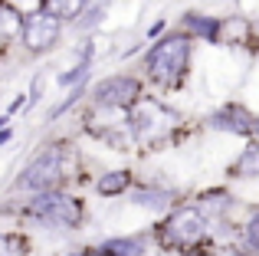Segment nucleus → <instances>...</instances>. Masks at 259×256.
<instances>
[{
    "mask_svg": "<svg viewBox=\"0 0 259 256\" xmlns=\"http://www.w3.org/2000/svg\"><path fill=\"white\" fill-rule=\"evenodd\" d=\"M85 72H89V66L82 63V66H76L72 72H63V76H59V82H63V86H69V82H79V79H82Z\"/></svg>",
    "mask_w": 259,
    "mask_h": 256,
    "instance_id": "nucleus-16",
    "label": "nucleus"
},
{
    "mask_svg": "<svg viewBox=\"0 0 259 256\" xmlns=\"http://www.w3.org/2000/svg\"><path fill=\"white\" fill-rule=\"evenodd\" d=\"M92 96H95L99 105H108V109H128V105L141 96V86L135 82L132 76H108L95 86Z\"/></svg>",
    "mask_w": 259,
    "mask_h": 256,
    "instance_id": "nucleus-4",
    "label": "nucleus"
},
{
    "mask_svg": "<svg viewBox=\"0 0 259 256\" xmlns=\"http://www.w3.org/2000/svg\"><path fill=\"white\" fill-rule=\"evenodd\" d=\"M167 200H171V197H167L164 191H138V194H135V204H138V207H151V210H161Z\"/></svg>",
    "mask_w": 259,
    "mask_h": 256,
    "instance_id": "nucleus-13",
    "label": "nucleus"
},
{
    "mask_svg": "<svg viewBox=\"0 0 259 256\" xmlns=\"http://www.w3.org/2000/svg\"><path fill=\"white\" fill-rule=\"evenodd\" d=\"M249 135H256V138H259V118H253V122H249Z\"/></svg>",
    "mask_w": 259,
    "mask_h": 256,
    "instance_id": "nucleus-18",
    "label": "nucleus"
},
{
    "mask_svg": "<svg viewBox=\"0 0 259 256\" xmlns=\"http://www.w3.org/2000/svg\"><path fill=\"white\" fill-rule=\"evenodd\" d=\"M184 26H187L190 33H197V36H203V39H217L220 36V20L217 17H200V13H187L184 17Z\"/></svg>",
    "mask_w": 259,
    "mask_h": 256,
    "instance_id": "nucleus-9",
    "label": "nucleus"
},
{
    "mask_svg": "<svg viewBox=\"0 0 259 256\" xmlns=\"http://www.w3.org/2000/svg\"><path fill=\"white\" fill-rule=\"evenodd\" d=\"M82 7H85V0H43V13L59 20V23L63 20H76L82 13Z\"/></svg>",
    "mask_w": 259,
    "mask_h": 256,
    "instance_id": "nucleus-8",
    "label": "nucleus"
},
{
    "mask_svg": "<svg viewBox=\"0 0 259 256\" xmlns=\"http://www.w3.org/2000/svg\"><path fill=\"white\" fill-rule=\"evenodd\" d=\"M7 125V115H0V128H4Z\"/></svg>",
    "mask_w": 259,
    "mask_h": 256,
    "instance_id": "nucleus-20",
    "label": "nucleus"
},
{
    "mask_svg": "<svg viewBox=\"0 0 259 256\" xmlns=\"http://www.w3.org/2000/svg\"><path fill=\"white\" fill-rule=\"evenodd\" d=\"M128 184H132V174H128V171H108V174L99 178L95 191H99L102 197H115V194H125Z\"/></svg>",
    "mask_w": 259,
    "mask_h": 256,
    "instance_id": "nucleus-10",
    "label": "nucleus"
},
{
    "mask_svg": "<svg viewBox=\"0 0 259 256\" xmlns=\"http://www.w3.org/2000/svg\"><path fill=\"white\" fill-rule=\"evenodd\" d=\"M4 141H10V132H7V128H0V145H4Z\"/></svg>",
    "mask_w": 259,
    "mask_h": 256,
    "instance_id": "nucleus-19",
    "label": "nucleus"
},
{
    "mask_svg": "<svg viewBox=\"0 0 259 256\" xmlns=\"http://www.w3.org/2000/svg\"><path fill=\"white\" fill-rule=\"evenodd\" d=\"M59 158H63V154H59V148L43 151L17 181H13V187H17V191H36V194L56 187V181H59Z\"/></svg>",
    "mask_w": 259,
    "mask_h": 256,
    "instance_id": "nucleus-3",
    "label": "nucleus"
},
{
    "mask_svg": "<svg viewBox=\"0 0 259 256\" xmlns=\"http://www.w3.org/2000/svg\"><path fill=\"white\" fill-rule=\"evenodd\" d=\"M236 174H259V148H246L236 161Z\"/></svg>",
    "mask_w": 259,
    "mask_h": 256,
    "instance_id": "nucleus-14",
    "label": "nucleus"
},
{
    "mask_svg": "<svg viewBox=\"0 0 259 256\" xmlns=\"http://www.w3.org/2000/svg\"><path fill=\"white\" fill-rule=\"evenodd\" d=\"M56 39H59V20L46 17L43 10L33 13V17L23 23V46L30 53H46Z\"/></svg>",
    "mask_w": 259,
    "mask_h": 256,
    "instance_id": "nucleus-6",
    "label": "nucleus"
},
{
    "mask_svg": "<svg viewBox=\"0 0 259 256\" xmlns=\"http://www.w3.org/2000/svg\"><path fill=\"white\" fill-rule=\"evenodd\" d=\"M26 214L36 220H43V224H59V227H79V220H82V207H79V200H72L69 194H59V191H39V197L30 200V207H26Z\"/></svg>",
    "mask_w": 259,
    "mask_h": 256,
    "instance_id": "nucleus-2",
    "label": "nucleus"
},
{
    "mask_svg": "<svg viewBox=\"0 0 259 256\" xmlns=\"http://www.w3.org/2000/svg\"><path fill=\"white\" fill-rule=\"evenodd\" d=\"M210 122H213V128H223V132L249 135V122H253V115H246L240 105H227V109H220Z\"/></svg>",
    "mask_w": 259,
    "mask_h": 256,
    "instance_id": "nucleus-7",
    "label": "nucleus"
},
{
    "mask_svg": "<svg viewBox=\"0 0 259 256\" xmlns=\"http://www.w3.org/2000/svg\"><path fill=\"white\" fill-rule=\"evenodd\" d=\"M99 256H141V240H108L99 246Z\"/></svg>",
    "mask_w": 259,
    "mask_h": 256,
    "instance_id": "nucleus-11",
    "label": "nucleus"
},
{
    "mask_svg": "<svg viewBox=\"0 0 259 256\" xmlns=\"http://www.w3.org/2000/svg\"><path fill=\"white\" fill-rule=\"evenodd\" d=\"M227 194H223V191H210L207 194V200H203V207H210V210H223V204H227Z\"/></svg>",
    "mask_w": 259,
    "mask_h": 256,
    "instance_id": "nucleus-15",
    "label": "nucleus"
},
{
    "mask_svg": "<svg viewBox=\"0 0 259 256\" xmlns=\"http://www.w3.org/2000/svg\"><path fill=\"white\" fill-rule=\"evenodd\" d=\"M0 256H26V240L17 233H0Z\"/></svg>",
    "mask_w": 259,
    "mask_h": 256,
    "instance_id": "nucleus-12",
    "label": "nucleus"
},
{
    "mask_svg": "<svg viewBox=\"0 0 259 256\" xmlns=\"http://www.w3.org/2000/svg\"><path fill=\"white\" fill-rule=\"evenodd\" d=\"M246 233H249V243L259 250V210L253 214V220H249V227H246Z\"/></svg>",
    "mask_w": 259,
    "mask_h": 256,
    "instance_id": "nucleus-17",
    "label": "nucleus"
},
{
    "mask_svg": "<svg viewBox=\"0 0 259 256\" xmlns=\"http://www.w3.org/2000/svg\"><path fill=\"white\" fill-rule=\"evenodd\" d=\"M187 59H190V43L187 36H167L161 39L158 46H151L145 56L148 63V72H151L158 82H177V79L184 76V69H187Z\"/></svg>",
    "mask_w": 259,
    "mask_h": 256,
    "instance_id": "nucleus-1",
    "label": "nucleus"
},
{
    "mask_svg": "<svg viewBox=\"0 0 259 256\" xmlns=\"http://www.w3.org/2000/svg\"><path fill=\"white\" fill-rule=\"evenodd\" d=\"M167 233L174 243H197L207 233V214H200L197 207H177L167 220Z\"/></svg>",
    "mask_w": 259,
    "mask_h": 256,
    "instance_id": "nucleus-5",
    "label": "nucleus"
}]
</instances>
